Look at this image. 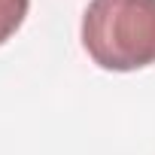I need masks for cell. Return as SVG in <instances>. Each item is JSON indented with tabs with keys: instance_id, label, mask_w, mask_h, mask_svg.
Returning <instances> with one entry per match:
<instances>
[{
	"instance_id": "1",
	"label": "cell",
	"mask_w": 155,
	"mask_h": 155,
	"mask_svg": "<svg viewBox=\"0 0 155 155\" xmlns=\"http://www.w3.org/2000/svg\"><path fill=\"white\" fill-rule=\"evenodd\" d=\"M88 58L113 73L155 64V0H91L82 15Z\"/></svg>"
},
{
	"instance_id": "2",
	"label": "cell",
	"mask_w": 155,
	"mask_h": 155,
	"mask_svg": "<svg viewBox=\"0 0 155 155\" xmlns=\"http://www.w3.org/2000/svg\"><path fill=\"white\" fill-rule=\"evenodd\" d=\"M31 9V0H0V46L15 37V31L25 25Z\"/></svg>"
}]
</instances>
